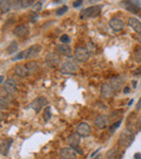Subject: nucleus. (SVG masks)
Returning <instances> with one entry per match:
<instances>
[{
	"mask_svg": "<svg viewBox=\"0 0 141 159\" xmlns=\"http://www.w3.org/2000/svg\"><path fill=\"white\" fill-rule=\"evenodd\" d=\"M140 106H141V99H140V101L138 102V104H137V107H136V109H137V110H139V109H140Z\"/></svg>",
	"mask_w": 141,
	"mask_h": 159,
	"instance_id": "e433bc0d",
	"label": "nucleus"
},
{
	"mask_svg": "<svg viewBox=\"0 0 141 159\" xmlns=\"http://www.w3.org/2000/svg\"><path fill=\"white\" fill-rule=\"evenodd\" d=\"M18 49H19V44H18V42L12 41V42L10 44L9 47H8V49H7V52L9 53V54H12V53H14L15 51H18Z\"/></svg>",
	"mask_w": 141,
	"mask_h": 159,
	"instance_id": "b1692460",
	"label": "nucleus"
},
{
	"mask_svg": "<svg viewBox=\"0 0 141 159\" xmlns=\"http://www.w3.org/2000/svg\"><path fill=\"white\" fill-rule=\"evenodd\" d=\"M80 139H82V137L79 136V134L76 132V133H72V134H71V135L67 137V141H69V145L72 146L73 150H75V152H77V153L82 154L83 152L78 148V145H79V143H80Z\"/></svg>",
	"mask_w": 141,
	"mask_h": 159,
	"instance_id": "0eeeda50",
	"label": "nucleus"
},
{
	"mask_svg": "<svg viewBox=\"0 0 141 159\" xmlns=\"http://www.w3.org/2000/svg\"><path fill=\"white\" fill-rule=\"evenodd\" d=\"M56 51L63 55H66V56H71L72 55V49L71 47H69L67 44H59V46H56Z\"/></svg>",
	"mask_w": 141,
	"mask_h": 159,
	"instance_id": "412c9836",
	"label": "nucleus"
},
{
	"mask_svg": "<svg viewBox=\"0 0 141 159\" xmlns=\"http://www.w3.org/2000/svg\"><path fill=\"white\" fill-rule=\"evenodd\" d=\"M101 13V7L100 6H94L89 7L85 9L80 13V19H89V17H96Z\"/></svg>",
	"mask_w": 141,
	"mask_h": 159,
	"instance_id": "20e7f679",
	"label": "nucleus"
},
{
	"mask_svg": "<svg viewBox=\"0 0 141 159\" xmlns=\"http://www.w3.org/2000/svg\"><path fill=\"white\" fill-rule=\"evenodd\" d=\"M61 156L64 159H75L76 158V152L73 150L72 147H64L61 150Z\"/></svg>",
	"mask_w": 141,
	"mask_h": 159,
	"instance_id": "a211bd4d",
	"label": "nucleus"
},
{
	"mask_svg": "<svg viewBox=\"0 0 141 159\" xmlns=\"http://www.w3.org/2000/svg\"><path fill=\"white\" fill-rule=\"evenodd\" d=\"M3 81H4V76H0V83H2Z\"/></svg>",
	"mask_w": 141,
	"mask_h": 159,
	"instance_id": "ea45409f",
	"label": "nucleus"
},
{
	"mask_svg": "<svg viewBox=\"0 0 141 159\" xmlns=\"http://www.w3.org/2000/svg\"><path fill=\"white\" fill-rule=\"evenodd\" d=\"M66 12H67V7L66 6L61 7L59 9H56V15H62V14H64V13H66Z\"/></svg>",
	"mask_w": 141,
	"mask_h": 159,
	"instance_id": "cd10ccee",
	"label": "nucleus"
},
{
	"mask_svg": "<svg viewBox=\"0 0 141 159\" xmlns=\"http://www.w3.org/2000/svg\"><path fill=\"white\" fill-rule=\"evenodd\" d=\"M123 156V153L117 148H112L107 152V159H121Z\"/></svg>",
	"mask_w": 141,
	"mask_h": 159,
	"instance_id": "4be33fe9",
	"label": "nucleus"
},
{
	"mask_svg": "<svg viewBox=\"0 0 141 159\" xmlns=\"http://www.w3.org/2000/svg\"><path fill=\"white\" fill-rule=\"evenodd\" d=\"M47 104H48V101L46 97H37V99H35V100L29 104L28 107H29V108H33L36 113H39L41 110V108L45 107Z\"/></svg>",
	"mask_w": 141,
	"mask_h": 159,
	"instance_id": "423d86ee",
	"label": "nucleus"
},
{
	"mask_svg": "<svg viewBox=\"0 0 141 159\" xmlns=\"http://www.w3.org/2000/svg\"><path fill=\"white\" fill-rule=\"evenodd\" d=\"M60 70L64 75H72V74H74V73H76L78 70V65H77V63L75 61L69 60V61H65L61 65Z\"/></svg>",
	"mask_w": 141,
	"mask_h": 159,
	"instance_id": "7ed1b4c3",
	"label": "nucleus"
},
{
	"mask_svg": "<svg viewBox=\"0 0 141 159\" xmlns=\"http://www.w3.org/2000/svg\"><path fill=\"white\" fill-rule=\"evenodd\" d=\"M138 41L141 44V31L139 33V35H138Z\"/></svg>",
	"mask_w": 141,
	"mask_h": 159,
	"instance_id": "37998d69",
	"label": "nucleus"
},
{
	"mask_svg": "<svg viewBox=\"0 0 141 159\" xmlns=\"http://www.w3.org/2000/svg\"><path fill=\"white\" fill-rule=\"evenodd\" d=\"M94 123L98 129H105L109 126V117L105 115L98 116L97 118L94 119Z\"/></svg>",
	"mask_w": 141,
	"mask_h": 159,
	"instance_id": "9d476101",
	"label": "nucleus"
},
{
	"mask_svg": "<svg viewBox=\"0 0 141 159\" xmlns=\"http://www.w3.org/2000/svg\"><path fill=\"white\" fill-rule=\"evenodd\" d=\"M16 88H18L16 82L11 78L7 79V80L4 81V83H3V89H4V91L8 92V93H13V92H15Z\"/></svg>",
	"mask_w": 141,
	"mask_h": 159,
	"instance_id": "dca6fc26",
	"label": "nucleus"
},
{
	"mask_svg": "<svg viewBox=\"0 0 141 159\" xmlns=\"http://www.w3.org/2000/svg\"><path fill=\"white\" fill-rule=\"evenodd\" d=\"M34 1H31V0H26V1H21V7L22 8H28V7H31V4H34Z\"/></svg>",
	"mask_w": 141,
	"mask_h": 159,
	"instance_id": "7c9ffc66",
	"label": "nucleus"
},
{
	"mask_svg": "<svg viewBox=\"0 0 141 159\" xmlns=\"http://www.w3.org/2000/svg\"><path fill=\"white\" fill-rule=\"evenodd\" d=\"M76 132L79 134L80 137H87L90 135L91 133V127L86 122H80L78 126H77V129H76Z\"/></svg>",
	"mask_w": 141,
	"mask_h": 159,
	"instance_id": "1a4fd4ad",
	"label": "nucleus"
},
{
	"mask_svg": "<svg viewBox=\"0 0 141 159\" xmlns=\"http://www.w3.org/2000/svg\"><path fill=\"white\" fill-rule=\"evenodd\" d=\"M109 25H110V27L112 28L113 30L121 31L123 28H124L125 24H124V22H123L121 19H118V17H113V19L110 20V22H109Z\"/></svg>",
	"mask_w": 141,
	"mask_h": 159,
	"instance_id": "9b49d317",
	"label": "nucleus"
},
{
	"mask_svg": "<svg viewBox=\"0 0 141 159\" xmlns=\"http://www.w3.org/2000/svg\"><path fill=\"white\" fill-rule=\"evenodd\" d=\"M123 83H124V79H123L122 76H115V77H113L110 81V86L113 88L114 91L121 90L123 87Z\"/></svg>",
	"mask_w": 141,
	"mask_h": 159,
	"instance_id": "4468645a",
	"label": "nucleus"
},
{
	"mask_svg": "<svg viewBox=\"0 0 141 159\" xmlns=\"http://www.w3.org/2000/svg\"><path fill=\"white\" fill-rule=\"evenodd\" d=\"M139 74H141V66H140V67H138L136 70H134V72H132V75H135V76L139 75Z\"/></svg>",
	"mask_w": 141,
	"mask_h": 159,
	"instance_id": "72a5a7b5",
	"label": "nucleus"
},
{
	"mask_svg": "<svg viewBox=\"0 0 141 159\" xmlns=\"http://www.w3.org/2000/svg\"><path fill=\"white\" fill-rule=\"evenodd\" d=\"M121 123H122V120H118V121H116L115 123H113V125L110 127V133L112 134L113 132L115 131L116 129H117V128L119 127V125H121Z\"/></svg>",
	"mask_w": 141,
	"mask_h": 159,
	"instance_id": "c85d7f7f",
	"label": "nucleus"
},
{
	"mask_svg": "<svg viewBox=\"0 0 141 159\" xmlns=\"http://www.w3.org/2000/svg\"><path fill=\"white\" fill-rule=\"evenodd\" d=\"M13 140L12 139H7V140L2 141L0 143V154L3 155V156H7L8 155V152H9L10 147L12 145Z\"/></svg>",
	"mask_w": 141,
	"mask_h": 159,
	"instance_id": "f3484780",
	"label": "nucleus"
},
{
	"mask_svg": "<svg viewBox=\"0 0 141 159\" xmlns=\"http://www.w3.org/2000/svg\"><path fill=\"white\" fill-rule=\"evenodd\" d=\"M74 56H75V59L79 62H86L89 60L90 57V52L88 49L86 48H83V47H78L75 49V52H74Z\"/></svg>",
	"mask_w": 141,
	"mask_h": 159,
	"instance_id": "39448f33",
	"label": "nucleus"
},
{
	"mask_svg": "<svg viewBox=\"0 0 141 159\" xmlns=\"http://www.w3.org/2000/svg\"><path fill=\"white\" fill-rule=\"evenodd\" d=\"M41 51V46L40 44H34L29 47L26 50L20 52L19 54H16L14 57H12V61H19V60L23 59H31V57H34L38 54V53Z\"/></svg>",
	"mask_w": 141,
	"mask_h": 159,
	"instance_id": "f257e3e1",
	"label": "nucleus"
},
{
	"mask_svg": "<svg viewBox=\"0 0 141 159\" xmlns=\"http://www.w3.org/2000/svg\"><path fill=\"white\" fill-rule=\"evenodd\" d=\"M132 103H134V100H132V101H130V102H129V103H128V105H132Z\"/></svg>",
	"mask_w": 141,
	"mask_h": 159,
	"instance_id": "c03bdc74",
	"label": "nucleus"
},
{
	"mask_svg": "<svg viewBox=\"0 0 141 159\" xmlns=\"http://www.w3.org/2000/svg\"><path fill=\"white\" fill-rule=\"evenodd\" d=\"M134 141H135V133L132 130H129V129H125L122 133L119 134V137H118L119 146L127 148V147H129L132 145Z\"/></svg>",
	"mask_w": 141,
	"mask_h": 159,
	"instance_id": "f03ea898",
	"label": "nucleus"
},
{
	"mask_svg": "<svg viewBox=\"0 0 141 159\" xmlns=\"http://www.w3.org/2000/svg\"><path fill=\"white\" fill-rule=\"evenodd\" d=\"M124 93H125V94L129 93V88L128 87H126L125 89H124Z\"/></svg>",
	"mask_w": 141,
	"mask_h": 159,
	"instance_id": "58836bf2",
	"label": "nucleus"
},
{
	"mask_svg": "<svg viewBox=\"0 0 141 159\" xmlns=\"http://www.w3.org/2000/svg\"><path fill=\"white\" fill-rule=\"evenodd\" d=\"M139 1H123L122 4L126 8V10H128L129 12L135 13V14H139L141 12L140 4Z\"/></svg>",
	"mask_w": 141,
	"mask_h": 159,
	"instance_id": "6e6552de",
	"label": "nucleus"
},
{
	"mask_svg": "<svg viewBox=\"0 0 141 159\" xmlns=\"http://www.w3.org/2000/svg\"><path fill=\"white\" fill-rule=\"evenodd\" d=\"M99 150H100V148H99V150H94V154L91 155V157H94V155H97V154H98V152H99Z\"/></svg>",
	"mask_w": 141,
	"mask_h": 159,
	"instance_id": "a19ab883",
	"label": "nucleus"
},
{
	"mask_svg": "<svg viewBox=\"0 0 141 159\" xmlns=\"http://www.w3.org/2000/svg\"><path fill=\"white\" fill-rule=\"evenodd\" d=\"M60 40H61V42H62L63 44H69V41H71V39H69V37L67 36V35H62L61 38H60Z\"/></svg>",
	"mask_w": 141,
	"mask_h": 159,
	"instance_id": "2f4dec72",
	"label": "nucleus"
},
{
	"mask_svg": "<svg viewBox=\"0 0 141 159\" xmlns=\"http://www.w3.org/2000/svg\"><path fill=\"white\" fill-rule=\"evenodd\" d=\"M134 59L137 63H141V47L136 48L135 52H134Z\"/></svg>",
	"mask_w": 141,
	"mask_h": 159,
	"instance_id": "a878e982",
	"label": "nucleus"
},
{
	"mask_svg": "<svg viewBox=\"0 0 141 159\" xmlns=\"http://www.w3.org/2000/svg\"><path fill=\"white\" fill-rule=\"evenodd\" d=\"M113 94H114V90L110 86V83L105 82V83L102 84V87H101V97L103 99H110V97H113Z\"/></svg>",
	"mask_w": 141,
	"mask_h": 159,
	"instance_id": "ddd939ff",
	"label": "nucleus"
},
{
	"mask_svg": "<svg viewBox=\"0 0 141 159\" xmlns=\"http://www.w3.org/2000/svg\"><path fill=\"white\" fill-rule=\"evenodd\" d=\"M51 116H52V114H51V107L50 106H47L44 113V120L45 121H49L51 118Z\"/></svg>",
	"mask_w": 141,
	"mask_h": 159,
	"instance_id": "bb28decb",
	"label": "nucleus"
},
{
	"mask_svg": "<svg viewBox=\"0 0 141 159\" xmlns=\"http://www.w3.org/2000/svg\"><path fill=\"white\" fill-rule=\"evenodd\" d=\"M46 63H47L48 66H50V67H56L60 64V59L58 54L56 53L51 52L49 53L47 56H46Z\"/></svg>",
	"mask_w": 141,
	"mask_h": 159,
	"instance_id": "f8f14e48",
	"label": "nucleus"
},
{
	"mask_svg": "<svg viewBox=\"0 0 141 159\" xmlns=\"http://www.w3.org/2000/svg\"><path fill=\"white\" fill-rule=\"evenodd\" d=\"M13 34L20 38H23L29 34V28L26 25H18L13 29Z\"/></svg>",
	"mask_w": 141,
	"mask_h": 159,
	"instance_id": "2eb2a0df",
	"label": "nucleus"
},
{
	"mask_svg": "<svg viewBox=\"0 0 141 159\" xmlns=\"http://www.w3.org/2000/svg\"><path fill=\"white\" fill-rule=\"evenodd\" d=\"M137 126H138L139 128H141V116L139 117V119H138V122H137Z\"/></svg>",
	"mask_w": 141,
	"mask_h": 159,
	"instance_id": "4c0bfd02",
	"label": "nucleus"
},
{
	"mask_svg": "<svg viewBox=\"0 0 141 159\" xmlns=\"http://www.w3.org/2000/svg\"><path fill=\"white\" fill-rule=\"evenodd\" d=\"M14 73H15L16 75L19 76V77H27L28 75H31V72L28 70V68L26 67V65H16L15 68H14Z\"/></svg>",
	"mask_w": 141,
	"mask_h": 159,
	"instance_id": "6ab92c4d",
	"label": "nucleus"
},
{
	"mask_svg": "<svg viewBox=\"0 0 141 159\" xmlns=\"http://www.w3.org/2000/svg\"><path fill=\"white\" fill-rule=\"evenodd\" d=\"M41 8H42V2H40V1L35 2L33 4V11H40Z\"/></svg>",
	"mask_w": 141,
	"mask_h": 159,
	"instance_id": "c756f323",
	"label": "nucleus"
},
{
	"mask_svg": "<svg viewBox=\"0 0 141 159\" xmlns=\"http://www.w3.org/2000/svg\"><path fill=\"white\" fill-rule=\"evenodd\" d=\"M8 107V102L6 100H0V108H7Z\"/></svg>",
	"mask_w": 141,
	"mask_h": 159,
	"instance_id": "473e14b6",
	"label": "nucleus"
},
{
	"mask_svg": "<svg viewBox=\"0 0 141 159\" xmlns=\"http://www.w3.org/2000/svg\"><path fill=\"white\" fill-rule=\"evenodd\" d=\"M96 159H100V157H99V156H98V157H97V158H96Z\"/></svg>",
	"mask_w": 141,
	"mask_h": 159,
	"instance_id": "a18cd8bd",
	"label": "nucleus"
},
{
	"mask_svg": "<svg viewBox=\"0 0 141 159\" xmlns=\"http://www.w3.org/2000/svg\"><path fill=\"white\" fill-rule=\"evenodd\" d=\"M135 159H141V153H136L135 156H134Z\"/></svg>",
	"mask_w": 141,
	"mask_h": 159,
	"instance_id": "c9c22d12",
	"label": "nucleus"
},
{
	"mask_svg": "<svg viewBox=\"0 0 141 159\" xmlns=\"http://www.w3.org/2000/svg\"><path fill=\"white\" fill-rule=\"evenodd\" d=\"M139 15H140V17H141V12H140V13H139Z\"/></svg>",
	"mask_w": 141,
	"mask_h": 159,
	"instance_id": "49530a36",
	"label": "nucleus"
},
{
	"mask_svg": "<svg viewBox=\"0 0 141 159\" xmlns=\"http://www.w3.org/2000/svg\"><path fill=\"white\" fill-rule=\"evenodd\" d=\"M128 25L136 33H140L141 31V22L137 17H130L128 20Z\"/></svg>",
	"mask_w": 141,
	"mask_h": 159,
	"instance_id": "aec40b11",
	"label": "nucleus"
},
{
	"mask_svg": "<svg viewBox=\"0 0 141 159\" xmlns=\"http://www.w3.org/2000/svg\"><path fill=\"white\" fill-rule=\"evenodd\" d=\"M2 120H3V114H2L1 112H0V122L2 121Z\"/></svg>",
	"mask_w": 141,
	"mask_h": 159,
	"instance_id": "79ce46f5",
	"label": "nucleus"
},
{
	"mask_svg": "<svg viewBox=\"0 0 141 159\" xmlns=\"http://www.w3.org/2000/svg\"><path fill=\"white\" fill-rule=\"evenodd\" d=\"M11 9V1H7V0H3L0 2V10H1V13H8Z\"/></svg>",
	"mask_w": 141,
	"mask_h": 159,
	"instance_id": "5701e85b",
	"label": "nucleus"
},
{
	"mask_svg": "<svg viewBox=\"0 0 141 159\" xmlns=\"http://www.w3.org/2000/svg\"><path fill=\"white\" fill-rule=\"evenodd\" d=\"M82 3H83V1H74V2H73V6L75 7V8H77V7L82 6Z\"/></svg>",
	"mask_w": 141,
	"mask_h": 159,
	"instance_id": "f704fd0d",
	"label": "nucleus"
},
{
	"mask_svg": "<svg viewBox=\"0 0 141 159\" xmlns=\"http://www.w3.org/2000/svg\"><path fill=\"white\" fill-rule=\"evenodd\" d=\"M25 65L31 73L36 72V70L38 69V63H36V62H28L27 64H25Z\"/></svg>",
	"mask_w": 141,
	"mask_h": 159,
	"instance_id": "393cba45",
	"label": "nucleus"
}]
</instances>
